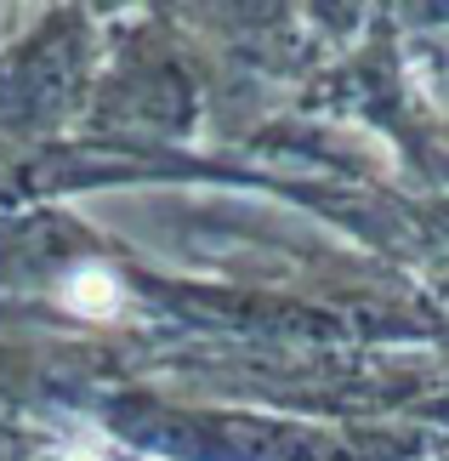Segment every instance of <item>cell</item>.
<instances>
[{
  "label": "cell",
  "mask_w": 449,
  "mask_h": 461,
  "mask_svg": "<svg viewBox=\"0 0 449 461\" xmlns=\"http://www.w3.org/2000/svg\"><path fill=\"white\" fill-rule=\"evenodd\" d=\"M63 303L75 313H85V319H109L120 308V285H114L109 268H75L68 285H63Z\"/></svg>",
  "instance_id": "1"
},
{
  "label": "cell",
  "mask_w": 449,
  "mask_h": 461,
  "mask_svg": "<svg viewBox=\"0 0 449 461\" xmlns=\"http://www.w3.org/2000/svg\"><path fill=\"white\" fill-rule=\"evenodd\" d=\"M63 461H97V456H85V450H75V456H63Z\"/></svg>",
  "instance_id": "2"
}]
</instances>
